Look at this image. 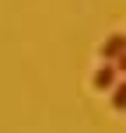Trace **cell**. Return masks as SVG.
<instances>
[{
	"label": "cell",
	"mask_w": 126,
	"mask_h": 133,
	"mask_svg": "<svg viewBox=\"0 0 126 133\" xmlns=\"http://www.w3.org/2000/svg\"><path fill=\"white\" fill-rule=\"evenodd\" d=\"M116 81H123V74L116 70V63H105V60H102V66L95 70V77H91V84L98 88V91H109V88H116Z\"/></svg>",
	"instance_id": "1"
},
{
	"label": "cell",
	"mask_w": 126,
	"mask_h": 133,
	"mask_svg": "<svg viewBox=\"0 0 126 133\" xmlns=\"http://www.w3.org/2000/svg\"><path fill=\"white\" fill-rule=\"evenodd\" d=\"M123 49H126V39H123L119 32H112V35H109V39L98 46V56H102V60H112V63H116V60L123 56Z\"/></svg>",
	"instance_id": "2"
},
{
	"label": "cell",
	"mask_w": 126,
	"mask_h": 133,
	"mask_svg": "<svg viewBox=\"0 0 126 133\" xmlns=\"http://www.w3.org/2000/svg\"><path fill=\"white\" fill-rule=\"evenodd\" d=\"M112 109H126V95H123V81H116V91H112Z\"/></svg>",
	"instance_id": "3"
}]
</instances>
